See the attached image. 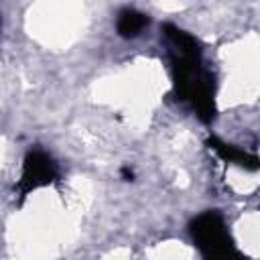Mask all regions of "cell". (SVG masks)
Returning a JSON list of instances; mask_svg holds the SVG:
<instances>
[{"label": "cell", "mask_w": 260, "mask_h": 260, "mask_svg": "<svg viewBox=\"0 0 260 260\" xmlns=\"http://www.w3.org/2000/svg\"><path fill=\"white\" fill-rule=\"evenodd\" d=\"M142 26H144V18L140 14L130 12V14H124L120 18V32L122 35H136V32H140Z\"/></svg>", "instance_id": "6da1fadb"}]
</instances>
